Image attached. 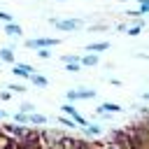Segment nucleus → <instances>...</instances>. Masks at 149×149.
<instances>
[{
    "mask_svg": "<svg viewBox=\"0 0 149 149\" xmlns=\"http://www.w3.org/2000/svg\"><path fill=\"white\" fill-rule=\"evenodd\" d=\"M56 44H61L56 37H37V40H28L26 42L28 49H47V47H56Z\"/></svg>",
    "mask_w": 149,
    "mask_h": 149,
    "instance_id": "1",
    "label": "nucleus"
},
{
    "mask_svg": "<svg viewBox=\"0 0 149 149\" xmlns=\"http://www.w3.org/2000/svg\"><path fill=\"white\" fill-rule=\"evenodd\" d=\"M54 26L58 30H77L81 26V21L79 19H65V21H54Z\"/></svg>",
    "mask_w": 149,
    "mask_h": 149,
    "instance_id": "2",
    "label": "nucleus"
},
{
    "mask_svg": "<svg viewBox=\"0 0 149 149\" xmlns=\"http://www.w3.org/2000/svg\"><path fill=\"white\" fill-rule=\"evenodd\" d=\"M95 91L93 88H81V91H70L68 93V100H79V98H93Z\"/></svg>",
    "mask_w": 149,
    "mask_h": 149,
    "instance_id": "3",
    "label": "nucleus"
},
{
    "mask_svg": "<svg viewBox=\"0 0 149 149\" xmlns=\"http://www.w3.org/2000/svg\"><path fill=\"white\" fill-rule=\"evenodd\" d=\"M12 70H14V74H19V77H30V74H35V68H30V65H14Z\"/></svg>",
    "mask_w": 149,
    "mask_h": 149,
    "instance_id": "4",
    "label": "nucleus"
},
{
    "mask_svg": "<svg viewBox=\"0 0 149 149\" xmlns=\"http://www.w3.org/2000/svg\"><path fill=\"white\" fill-rule=\"evenodd\" d=\"M79 63L86 65V68H93V65H98V56H95V54H86V56L79 58Z\"/></svg>",
    "mask_w": 149,
    "mask_h": 149,
    "instance_id": "5",
    "label": "nucleus"
},
{
    "mask_svg": "<svg viewBox=\"0 0 149 149\" xmlns=\"http://www.w3.org/2000/svg\"><path fill=\"white\" fill-rule=\"evenodd\" d=\"M86 49H88V51H93V54H98V51H105V49H109V44H107V42H95V44H88Z\"/></svg>",
    "mask_w": 149,
    "mask_h": 149,
    "instance_id": "6",
    "label": "nucleus"
},
{
    "mask_svg": "<svg viewBox=\"0 0 149 149\" xmlns=\"http://www.w3.org/2000/svg\"><path fill=\"white\" fill-rule=\"evenodd\" d=\"M28 79H30L35 86H47V84H49V81H47V77H42V74H30Z\"/></svg>",
    "mask_w": 149,
    "mask_h": 149,
    "instance_id": "7",
    "label": "nucleus"
},
{
    "mask_svg": "<svg viewBox=\"0 0 149 149\" xmlns=\"http://www.w3.org/2000/svg\"><path fill=\"white\" fill-rule=\"evenodd\" d=\"M0 58L7 63H14V51L12 49H0Z\"/></svg>",
    "mask_w": 149,
    "mask_h": 149,
    "instance_id": "8",
    "label": "nucleus"
},
{
    "mask_svg": "<svg viewBox=\"0 0 149 149\" xmlns=\"http://www.w3.org/2000/svg\"><path fill=\"white\" fill-rule=\"evenodd\" d=\"M119 109H121V107H119V105H112V102H105L102 107H98L100 114H102V112H119Z\"/></svg>",
    "mask_w": 149,
    "mask_h": 149,
    "instance_id": "9",
    "label": "nucleus"
},
{
    "mask_svg": "<svg viewBox=\"0 0 149 149\" xmlns=\"http://www.w3.org/2000/svg\"><path fill=\"white\" fill-rule=\"evenodd\" d=\"M5 30H7V35H21V28H19L16 23H7Z\"/></svg>",
    "mask_w": 149,
    "mask_h": 149,
    "instance_id": "10",
    "label": "nucleus"
},
{
    "mask_svg": "<svg viewBox=\"0 0 149 149\" xmlns=\"http://www.w3.org/2000/svg\"><path fill=\"white\" fill-rule=\"evenodd\" d=\"M28 121H33V123H44L47 119H44V116H40V114H33V116H28Z\"/></svg>",
    "mask_w": 149,
    "mask_h": 149,
    "instance_id": "11",
    "label": "nucleus"
},
{
    "mask_svg": "<svg viewBox=\"0 0 149 149\" xmlns=\"http://www.w3.org/2000/svg\"><path fill=\"white\" fill-rule=\"evenodd\" d=\"M63 112H68L70 116H77V109H74L72 105H63Z\"/></svg>",
    "mask_w": 149,
    "mask_h": 149,
    "instance_id": "12",
    "label": "nucleus"
},
{
    "mask_svg": "<svg viewBox=\"0 0 149 149\" xmlns=\"http://www.w3.org/2000/svg\"><path fill=\"white\" fill-rule=\"evenodd\" d=\"M140 30H142V21H140L137 26H133V28H130L128 33H130V35H140Z\"/></svg>",
    "mask_w": 149,
    "mask_h": 149,
    "instance_id": "13",
    "label": "nucleus"
},
{
    "mask_svg": "<svg viewBox=\"0 0 149 149\" xmlns=\"http://www.w3.org/2000/svg\"><path fill=\"white\" fill-rule=\"evenodd\" d=\"M37 54H40V58H49V56H51V51H49V49H40Z\"/></svg>",
    "mask_w": 149,
    "mask_h": 149,
    "instance_id": "14",
    "label": "nucleus"
},
{
    "mask_svg": "<svg viewBox=\"0 0 149 149\" xmlns=\"http://www.w3.org/2000/svg\"><path fill=\"white\" fill-rule=\"evenodd\" d=\"M65 68H68V70H70V72H77V70H79V63H68V65H65Z\"/></svg>",
    "mask_w": 149,
    "mask_h": 149,
    "instance_id": "15",
    "label": "nucleus"
},
{
    "mask_svg": "<svg viewBox=\"0 0 149 149\" xmlns=\"http://www.w3.org/2000/svg\"><path fill=\"white\" fill-rule=\"evenodd\" d=\"M0 19L7 21V23H12V14H7V12H0Z\"/></svg>",
    "mask_w": 149,
    "mask_h": 149,
    "instance_id": "16",
    "label": "nucleus"
},
{
    "mask_svg": "<svg viewBox=\"0 0 149 149\" xmlns=\"http://www.w3.org/2000/svg\"><path fill=\"white\" fill-rule=\"evenodd\" d=\"M9 98H12L9 91H2V93H0V100H9Z\"/></svg>",
    "mask_w": 149,
    "mask_h": 149,
    "instance_id": "17",
    "label": "nucleus"
},
{
    "mask_svg": "<svg viewBox=\"0 0 149 149\" xmlns=\"http://www.w3.org/2000/svg\"><path fill=\"white\" fill-rule=\"evenodd\" d=\"M142 98H144V100H149V93H144V95H142Z\"/></svg>",
    "mask_w": 149,
    "mask_h": 149,
    "instance_id": "18",
    "label": "nucleus"
},
{
    "mask_svg": "<svg viewBox=\"0 0 149 149\" xmlns=\"http://www.w3.org/2000/svg\"><path fill=\"white\" fill-rule=\"evenodd\" d=\"M0 116H2V112H0Z\"/></svg>",
    "mask_w": 149,
    "mask_h": 149,
    "instance_id": "19",
    "label": "nucleus"
}]
</instances>
